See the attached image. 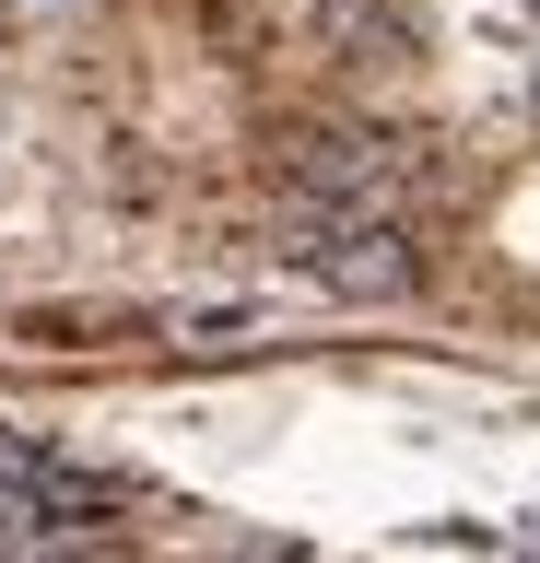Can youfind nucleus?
<instances>
[{"instance_id":"7ed1b4c3","label":"nucleus","mask_w":540,"mask_h":563,"mask_svg":"<svg viewBox=\"0 0 540 563\" xmlns=\"http://www.w3.org/2000/svg\"><path fill=\"white\" fill-rule=\"evenodd\" d=\"M529 95H540V82H529Z\"/></svg>"},{"instance_id":"f03ea898","label":"nucleus","mask_w":540,"mask_h":563,"mask_svg":"<svg viewBox=\"0 0 540 563\" xmlns=\"http://www.w3.org/2000/svg\"><path fill=\"white\" fill-rule=\"evenodd\" d=\"M283 165H294V188L329 200V211H376V200L399 188V153H364V141H341V130H306Z\"/></svg>"},{"instance_id":"f257e3e1","label":"nucleus","mask_w":540,"mask_h":563,"mask_svg":"<svg viewBox=\"0 0 540 563\" xmlns=\"http://www.w3.org/2000/svg\"><path fill=\"white\" fill-rule=\"evenodd\" d=\"M294 271H318L329 294H399L411 282V235L376 211H306L294 223Z\"/></svg>"}]
</instances>
